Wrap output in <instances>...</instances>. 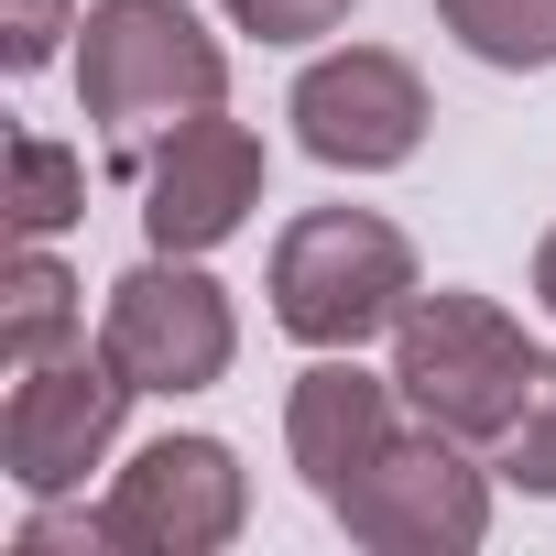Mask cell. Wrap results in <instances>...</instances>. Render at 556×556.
Segmentation results:
<instances>
[{
  "label": "cell",
  "mask_w": 556,
  "mask_h": 556,
  "mask_svg": "<svg viewBox=\"0 0 556 556\" xmlns=\"http://www.w3.org/2000/svg\"><path fill=\"white\" fill-rule=\"evenodd\" d=\"M285 121H295V142H306L317 164L382 175V164H404V153L426 142V77H415L404 55H382V45H350V55H317V66L295 77Z\"/></svg>",
  "instance_id": "cell-8"
},
{
  "label": "cell",
  "mask_w": 556,
  "mask_h": 556,
  "mask_svg": "<svg viewBox=\"0 0 556 556\" xmlns=\"http://www.w3.org/2000/svg\"><path fill=\"white\" fill-rule=\"evenodd\" d=\"M415 306V251L371 207H306L273 240V328L306 350H361Z\"/></svg>",
  "instance_id": "cell-2"
},
{
  "label": "cell",
  "mask_w": 556,
  "mask_h": 556,
  "mask_svg": "<svg viewBox=\"0 0 556 556\" xmlns=\"http://www.w3.org/2000/svg\"><path fill=\"white\" fill-rule=\"evenodd\" d=\"M55 350H77V273L45 251V240H23V262H12V285H0V361H55Z\"/></svg>",
  "instance_id": "cell-11"
},
{
  "label": "cell",
  "mask_w": 556,
  "mask_h": 556,
  "mask_svg": "<svg viewBox=\"0 0 556 556\" xmlns=\"http://www.w3.org/2000/svg\"><path fill=\"white\" fill-rule=\"evenodd\" d=\"M285 447H295V469H306V491L339 513V491L393 447V382H371L350 350H328L306 382H295V404H285Z\"/></svg>",
  "instance_id": "cell-10"
},
{
  "label": "cell",
  "mask_w": 556,
  "mask_h": 556,
  "mask_svg": "<svg viewBox=\"0 0 556 556\" xmlns=\"http://www.w3.org/2000/svg\"><path fill=\"white\" fill-rule=\"evenodd\" d=\"M534 361H545V350H523V328H513L491 295H458V285H437V295L415 285V306L393 317V393H404L426 426L480 437V447L513 426Z\"/></svg>",
  "instance_id": "cell-3"
},
{
  "label": "cell",
  "mask_w": 556,
  "mask_h": 556,
  "mask_svg": "<svg viewBox=\"0 0 556 556\" xmlns=\"http://www.w3.org/2000/svg\"><path fill=\"white\" fill-rule=\"evenodd\" d=\"M218 12L240 34H262V45H317V34H339L361 12V0H218Z\"/></svg>",
  "instance_id": "cell-15"
},
{
  "label": "cell",
  "mask_w": 556,
  "mask_h": 556,
  "mask_svg": "<svg viewBox=\"0 0 556 556\" xmlns=\"http://www.w3.org/2000/svg\"><path fill=\"white\" fill-rule=\"evenodd\" d=\"M251 207H262V142L240 121L207 110V121H186V131L153 142V164H142V229H153V251H218Z\"/></svg>",
  "instance_id": "cell-9"
},
{
  "label": "cell",
  "mask_w": 556,
  "mask_h": 556,
  "mask_svg": "<svg viewBox=\"0 0 556 556\" xmlns=\"http://www.w3.org/2000/svg\"><path fill=\"white\" fill-rule=\"evenodd\" d=\"M77 34H88L77 45V99L121 153H142V142H164V131H186L229 99V55L186 0H88Z\"/></svg>",
  "instance_id": "cell-1"
},
{
  "label": "cell",
  "mask_w": 556,
  "mask_h": 556,
  "mask_svg": "<svg viewBox=\"0 0 556 556\" xmlns=\"http://www.w3.org/2000/svg\"><path fill=\"white\" fill-rule=\"evenodd\" d=\"M99 350L131 371V393H207V382L229 371L240 328H229V295L197 273V251H153L142 273L110 285Z\"/></svg>",
  "instance_id": "cell-6"
},
{
  "label": "cell",
  "mask_w": 556,
  "mask_h": 556,
  "mask_svg": "<svg viewBox=\"0 0 556 556\" xmlns=\"http://www.w3.org/2000/svg\"><path fill=\"white\" fill-rule=\"evenodd\" d=\"M66 34H77V23H66V0H12V23H0V66H12V77H34Z\"/></svg>",
  "instance_id": "cell-16"
},
{
  "label": "cell",
  "mask_w": 556,
  "mask_h": 556,
  "mask_svg": "<svg viewBox=\"0 0 556 556\" xmlns=\"http://www.w3.org/2000/svg\"><path fill=\"white\" fill-rule=\"evenodd\" d=\"M121 404H131V371H121L110 350L23 361V371H12V404H0V469H12L34 502L88 491V469H99L110 437H121Z\"/></svg>",
  "instance_id": "cell-4"
},
{
  "label": "cell",
  "mask_w": 556,
  "mask_h": 556,
  "mask_svg": "<svg viewBox=\"0 0 556 556\" xmlns=\"http://www.w3.org/2000/svg\"><path fill=\"white\" fill-rule=\"evenodd\" d=\"M534 306L556 317V229H545V251H534Z\"/></svg>",
  "instance_id": "cell-17"
},
{
  "label": "cell",
  "mask_w": 556,
  "mask_h": 556,
  "mask_svg": "<svg viewBox=\"0 0 556 556\" xmlns=\"http://www.w3.org/2000/svg\"><path fill=\"white\" fill-rule=\"evenodd\" d=\"M240 513H251V480L218 437H153L99 502L121 556H218L240 534Z\"/></svg>",
  "instance_id": "cell-7"
},
{
  "label": "cell",
  "mask_w": 556,
  "mask_h": 556,
  "mask_svg": "<svg viewBox=\"0 0 556 556\" xmlns=\"http://www.w3.org/2000/svg\"><path fill=\"white\" fill-rule=\"evenodd\" d=\"M437 23H447L480 66H513V77L556 66V0H437Z\"/></svg>",
  "instance_id": "cell-12"
},
{
  "label": "cell",
  "mask_w": 556,
  "mask_h": 556,
  "mask_svg": "<svg viewBox=\"0 0 556 556\" xmlns=\"http://www.w3.org/2000/svg\"><path fill=\"white\" fill-rule=\"evenodd\" d=\"M491 469H502L513 491H534V502H556V361H534V382H523V404H513V426L491 437Z\"/></svg>",
  "instance_id": "cell-14"
},
{
  "label": "cell",
  "mask_w": 556,
  "mask_h": 556,
  "mask_svg": "<svg viewBox=\"0 0 556 556\" xmlns=\"http://www.w3.org/2000/svg\"><path fill=\"white\" fill-rule=\"evenodd\" d=\"M339 523H350L361 545H382V556H469V545L491 534V469H469L447 426L393 437V447L339 491Z\"/></svg>",
  "instance_id": "cell-5"
},
{
  "label": "cell",
  "mask_w": 556,
  "mask_h": 556,
  "mask_svg": "<svg viewBox=\"0 0 556 556\" xmlns=\"http://www.w3.org/2000/svg\"><path fill=\"white\" fill-rule=\"evenodd\" d=\"M77 218H88V164L66 142H45V131H12V229L23 240H55Z\"/></svg>",
  "instance_id": "cell-13"
}]
</instances>
